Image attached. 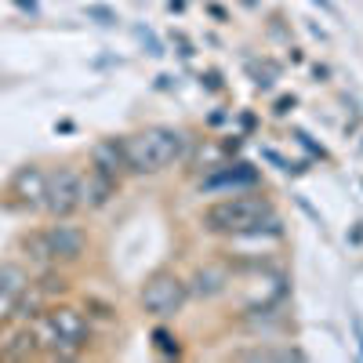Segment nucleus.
<instances>
[{
	"mask_svg": "<svg viewBox=\"0 0 363 363\" xmlns=\"http://www.w3.org/2000/svg\"><path fill=\"white\" fill-rule=\"evenodd\" d=\"M193 131L178 124H145L138 131L120 135V153H124L128 178H157L182 167L189 153Z\"/></svg>",
	"mask_w": 363,
	"mask_h": 363,
	"instance_id": "1",
	"label": "nucleus"
},
{
	"mask_svg": "<svg viewBox=\"0 0 363 363\" xmlns=\"http://www.w3.org/2000/svg\"><path fill=\"white\" fill-rule=\"evenodd\" d=\"M272 211H277V203L265 193V186L222 193L218 200H211L196 211V229L203 236H215V240H233V236L251 233L265 215H272Z\"/></svg>",
	"mask_w": 363,
	"mask_h": 363,
	"instance_id": "2",
	"label": "nucleus"
},
{
	"mask_svg": "<svg viewBox=\"0 0 363 363\" xmlns=\"http://www.w3.org/2000/svg\"><path fill=\"white\" fill-rule=\"evenodd\" d=\"M189 306V287L186 277L171 265H157L153 272H145V280L138 284V309L149 320L171 323L182 316V309Z\"/></svg>",
	"mask_w": 363,
	"mask_h": 363,
	"instance_id": "3",
	"label": "nucleus"
},
{
	"mask_svg": "<svg viewBox=\"0 0 363 363\" xmlns=\"http://www.w3.org/2000/svg\"><path fill=\"white\" fill-rule=\"evenodd\" d=\"M44 189H48V164L44 160H26L18 164L4 186H0V211L8 215H40L44 211Z\"/></svg>",
	"mask_w": 363,
	"mask_h": 363,
	"instance_id": "4",
	"label": "nucleus"
},
{
	"mask_svg": "<svg viewBox=\"0 0 363 363\" xmlns=\"http://www.w3.org/2000/svg\"><path fill=\"white\" fill-rule=\"evenodd\" d=\"M48 247H51V262L62 269H77L91 258L95 251V240H91V229L80 225L77 218H48L44 225Z\"/></svg>",
	"mask_w": 363,
	"mask_h": 363,
	"instance_id": "5",
	"label": "nucleus"
},
{
	"mask_svg": "<svg viewBox=\"0 0 363 363\" xmlns=\"http://www.w3.org/2000/svg\"><path fill=\"white\" fill-rule=\"evenodd\" d=\"M80 178L84 167L73 160L48 167V189H44V218H77L80 215Z\"/></svg>",
	"mask_w": 363,
	"mask_h": 363,
	"instance_id": "6",
	"label": "nucleus"
},
{
	"mask_svg": "<svg viewBox=\"0 0 363 363\" xmlns=\"http://www.w3.org/2000/svg\"><path fill=\"white\" fill-rule=\"evenodd\" d=\"M258 186H262L258 167L247 164V160H240V157H233V160L218 164L215 171H207V174L196 178V189H200V193H215V196H222V193H240V189H258Z\"/></svg>",
	"mask_w": 363,
	"mask_h": 363,
	"instance_id": "7",
	"label": "nucleus"
},
{
	"mask_svg": "<svg viewBox=\"0 0 363 363\" xmlns=\"http://www.w3.org/2000/svg\"><path fill=\"white\" fill-rule=\"evenodd\" d=\"M233 284H236V277H233V269L215 255L211 262H200V265H193L189 269V277H186V287H189V301H218V298H225L229 291H233Z\"/></svg>",
	"mask_w": 363,
	"mask_h": 363,
	"instance_id": "8",
	"label": "nucleus"
},
{
	"mask_svg": "<svg viewBox=\"0 0 363 363\" xmlns=\"http://www.w3.org/2000/svg\"><path fill=\"white\" fill-rule=\"evenodd\" d=\"M29 280H33V272H29V265L22 258H15V255L0 258V323H11L15 301L29 287Z\"/></svg>",
	"mask_w": 363,
	"mask_h": 363,
	"instance_id": "9",
	"label": "nucleus"
},
{
	"mask_svg": "<svg viewBox=\"0 0 363 363\" xmlns=\"http://www.w3.org/2000/svg\"><path fill=\"white\" fill-rule=\"evenodd\" d=\"M120 189H124V182H116L102 171H91L84 167V178H80V215H99V211H106Z\"/></svg>",
	"mask_w": 363,
	"mask_h": 363,
	"instance_id": "10",
	"label": "nucleus"
},
{
	"mask_svg": "<svg viewBox=\"0 0 363 363\" xmlns=\"http://www.w3.org/2000/svg\"><path fill=\"white\" fill-rule=\"evenodd\" d=\"M11 255L22 258L29 265V272H40L51 262V247H48V236H44V225H26L15 240H11Z\"/></svg>",
	"mask_w": 363,
	"mask_h": 363,
	"instance_id": "11",
	"label": "nucleus"
},
{
	"mask_svg": "<svg viewBox=\"0 0 363 363\" xmlns=\"http://www.w3.org/2000/svg\"><path fill=\"white\" fill-rule=\"evenodd\" d=\"M87 167L91 171H102L116 182H124L128 171H124V153H120V135H106L99 142H91L87 149Z\"/></svg>",
	"mask_w": 363,
	"mask_h": 363,
	"instance_id": "12",
	"label": "nucleus"
},
{
	"mask_svg": "<svg viewBox=\"0 0 363 363\" xmlns=\"http://www.w3.org/2000/svg\"><path fill=\"white\" fill-rule=\"evenodd\" d=\"M0 359L8 363H29V359H40V345L37 335L29 323H8V338H4V352Z\"/></svg>",
	"mask_w": 363,
	"mask_h": 363,
	"instance_id": "13",
	"label": "nucleus"
},
{
	"mask_svg": "<svg viewBox=\"0 0 363 363\" xmlns=\"http://www.w3.org/2000/svg\"><path fill=\"white\" fill-rule=\"evenodd\" d=\"M33 284L44 291L48 301H62V298L73 294V277H69V269H62V265H48V269L33 272Z\"/></svg>",
	"mask_w": 363,
	"mask_h": 363,
	"instance_id": "14",
	"label": "nucleus"
},
{
	"mask_svg": "<svg viewBox=\"0 0 363 363\" xmlns=\"http://www.w3.org/2000/svg\"><path fill=\"white\" fill-rule=\"evenodd\" d=\"M51 306V301L44 298V291L33 284V280H29V287L18 294V301H15V316H11V323H33L44 309Z\"/></svg>",
	"mask_w": 363,
	"mask_h": 363,
	"instance_id": "15",
	"label": "nucleus"
},
{
	"mask_svg": "<svg viewBox=\"0 0 363 363\" xmlns=\"http://www.w3.org/2000/svg\"><path fill=\"white\" fill-rule=\"evenodd\" d=\"M80 306H84V313L91 316V323H95V327H113V323L120 320L116 301H109V298H102V294H84Z\"/></svg>",
	"mask_w": 363,
	"mask_h": 363,
	"instance_id": "16",
	"label": "nucleus"
},
{
	"mask_svg": "<svg viewBox=\"0 0 363 363\" xmlns=\"http://www.w3.org/2000/svg\"><path fill=\"white\" fill-rule=\"evenodd\" d=\"M149 338H153V349H157L160 356H167V359H182V356H186V349H182V338L174 335L167 323H160V320H157V327H153V335H149Z\"/></svg>",
	"mask_w": 363,
	"mask_h": 363,
	"instance_id": "17",
	"label": "nucleus"
},
{
	"mask_svg": "<svg viewBox=\"0 0 363 363\" xmlns=\"http://www.w3.org/2000/svg\"><path fill=\"white\" fill-rule=\"evenodd\" d=\"M291 135H294V142L301 145V149H306V153L313 157V160H320V164H330V153H327V145L323 142H316L306 128H291Z\"/></svg>",
	"mask_w": 363,
	"mask_h": 363,
	"instance_id": "18",
	"label": "nucleus"
},
{
	"mask_svg": "<svg viewBox=\"0 0 363 363\" xmlns=\"http://www.w3.org/2000/svg\"><path fill=\"white\" fill-rule=\"evenodd\" d=\"M135 40H138V44L145 48V55H153V58H164V55H167L164 40H160V37L153 33V29L145 26V22H138V26H135Z\"/></svg>",
	"mask_w": 363,
	"mask_h": 363,
	"instance_id": "19",
	"label": "nucleus"
},
{
	"mask_svg": "<svg viewBox=\"0 0 363 363\" xmlns=\"http://www.w3.org/2000/svg\"><path fill=\"white\" fill-rule=\"evenodd\" d=\"M84 18L95 22V26H102V29L120 26V15H116V8H109V4H87V8H84Z\"/></svg>",
	"mask_w": 363,
	"mask_h": 363,
	"instance_id": "20",
	"label": "nucleus"
},
{
	"mask_svg": "<svg viewBox=\"0 0 363 363\" xmlns=\"http://www.w3.org/2000/svg\"><path fill=\"white\" fill-rule=\"evenodd\" d=\"M247 73H251V84H255V91H262V95H269V91L277 87V77H272L269 69H258L255 62H247Z\"/></svg>",
	"mask_w": 363,
	"mask_h": 363,
	"instance_id": "21",
	"label": "nucleus"
},
{
	"mask_svg": "<svg viewBox=\"0 0 363 363\" xmlns=\"http://www.w3.org/2000/svg\"><path fill=\"white\" fill-rule=\"evenodd\" d=\"M200 87L207 91V95H222V91H225L222 69H203V73H200Z\"/></svg>",
	"mask_w": 363,
	"mask_h": 363,
	"instance_id": "22",
	"label": "nucleus"
},
{
	"mask_svg": "<svg viewBox=\"0 0 363 363\" xmlns=\"http://www.w3.org/2000/svg\"><path fill=\"white\" fill-rule=\"evenodd\" d=\"M294 106H298V95H277V99H272V106H269V113L277 116V120H287L294 113Z\"/></svg>",
	"mask_w": 363,
	"mask_h": 363,
	"instance_id": "23",
	"label": "nucleus"
},
{
	"mask_svg": "<svg viewBox=\"0 0 363 363\" xmlns=\"http://www.w3.org/2000/svg\"><path fill=\"white\" fill-rule=\"evenodd\" d=\"M244 138H247V135L233 131V135H222V138H215V142H218V149H222L225 157H240V149H244Z\"/></svg>",
	"mask_w": 363,
	"mask_h": 363,
	"instance_id": "24",
	"label": "nucleus"
},
{
	"mask_svg": "<svg viewBox=\"0 0 363 363\" xmlns=\"http://www.w3.org/2000/svg\"><path fill=\"white\" fill-rule=\"evenodd\" d=\"M171 44L178 48V55L186 58V62H189V58L196 55V44H193V40H189L186 33H182V29H171Z\"/></svg>",
	"mask_w": 363,
	"mask_h": 363,
	"instance_id": "25",
	"label": "nucleus"
},
{
	"mask_svg": "<svg viewBox=\"0 0 363 363\" xmlns=\"http://www.w3.org/2000/svg\"><path fill=\"white\" fill-rule=\"evenodd\" d=\"M236 124H240V135H251L258 128V116L251 109H236Z\"/></svg>",
	"mask_w": 363,
	"mask_h": 363,
	"instance_id": "26",
	"label": "nucleus"
},
{
	"mask_svg": "<svg viewBox=\"0 0 363 363\" xmlns=\"http://www.w3.org/2000/svg\"><path fill=\"white\" fill-rule=\"evenodd\" d=\"M229 120H233V113H229V109H215V113H211V116L203 120V124H207V128H222V124H229Z\"/></svg>",
	"mask_w": 363,
	"mask_h": 363,
	"instance_id": "27",
	"label": "nucleus"
},
{
	"mask_svg": "<svg viewBox=\"0 0 363 363\" xmlns=\"http://www.w3.org/2000/svg\"><path fill=\"white\" fill-rule=\"evenodd\" d=\"M309 73H313V80H316V84H327V80H330V66H323V62H313V66H309Z\"/></svg>",
	"mask_w": 363,
	"mask_h": 363,
	"instance_id": "28",
	"label": "nucleus"
},
{
	"mask_svg": "<svg viewBox=\"0 0 363 363\" xmlns=\"http://www.w3.org/2000/svg\"><path fill=\"white\" fill-rule=\"evenodd\" d=\"M287 62L291 66H301V62H306V51H301L298 44H287Z\"/></svg>",
	"mask_w": 363,
	"mask_h": 363,
	"instance_id": "29",
	"label": "nucleus"
},
{
	"mask_svg": "<svg viewBox=\"0 0 363 363\" xmlns=\"http://www.w3.org/2000/svg\"><path fill=\"white\" fill-rule=\"evenodd\" d=\"M207 11H211V18H215V22H225L229 18V11L222 4H215V0H207Z\"/></svg>",
	"mask_w": 363,
	"mask_h": 363,
	"instance_id": "30",
	"label": "nucleus"
},
{
	"mask_svg": "<svg viewBox=\"0 0 363 363\" xmlns=\"http://www.w3.org/2000/svg\"><path fill=\"white\" fill-rule=\"evenodd\" d=\"M15 8L26 11V15H37L40 11V0H15Z\"/></svg>",
	"mask_w": 363,
	"mask_h": 363,
	"instance_id": "31",
	"label": "nucleus"
},
{
	"mask_svg": "<svg viewBox=\"0 0 363 363\" xmlns=\"http://www.w3.org/2000/svg\"><path fill=\"white\" fill-rule=\"evenodd\" d=\"M174 87H178V80H174L171 73H160V77H157V91H174Z\"/></svg>",
	"mask_w": 363,
	"mask_h": 363,
	"instance_id": "32",
	"label": "nucleus"
},
{
	"mask_svg": "<svg viewBox=\"0 0 363 363\" xmlns=\"http://www.w3.org/2000/svg\"><path fill=\"white\" fill-rule=\"evenodd\" d=\"M352 335H356V349H359V356H363V320H359V316H352Z\"/></svg>",
	"mask_w": 363,
	"mask_h": 363,
	"instance_id": "33",
	"label": "nucleus"
},
{
	"mask_svg": "<svg viewBox=\"0 0 363 363\" xmlns=\"http://www.w3.org/2000/svg\"><path fill=\"white\" fill-rule=\"evenodd\" d=\"M167 11H174V15L186 11V0H167Z\"/></svg>",
	"mask_w": 363,
	"mask_h": 363,
	"instance_id": "34",
	"label": "nucleus"
},
{
	"mask_svg": "<svg viewBox=\"0 0 363 363\" xmlns=\"http://www.w3.org/2000/svg\"><path fill=\"white\" fill-rule=\"evenodd\" d=\"M55 131H62V135H69V131H73V120H62V124H55Z\"/></svg>",
	"mask_w": 363,
	"mask_h": 363,
	"instance_id": "35",
	"label": "nucleus"
},
{
	"mask_svg": "<svg viewBox=\"0 0 363 363\" xmlns=\"http://www.w3.org/2000/svg\"><path fill=\"white\" fill-rule=\"evenodd\" d=\"M349 240H352V244H363V225H356V229H352V236H349Z\"/></svg>",
	"mask_w": 363,
	"mask_h": 363,
	"instance_id": "36",
	"label": "nucleus"
},
{
	"mask_svg": "<svg viewBox=\"0 0 363 363\" xmlns=\"http://www.w3.org/2000/svg\"><path fill=\"white\" fill-rule=\"evenodd\" d=\"M309 4H316V8H323V11H335V4H330V0H309Z\"/></svg>",
	"mask_w": 363,
	"mask_h": 363,
	"instance_id": "37",
	"label": "nucleus"
},
{
	"mask_svg": "<svg viewBox=\"0 0 363 363\" xmlns=\"http://www.w3.org/2000/svg\"><path fill=\"white\" fill-rule=\"evenodd\" d=\"M4 338H8V323H0V352H4Z\"/></svg>",
	"mask_w": 363,
	"mask_h": 363,
	"instance_id": "38",
	"label": "nucleus"
},
{
	"mask_svg": "<svg viewBox=\"0 0 363 363\" xmlns=\"http://www.w3.org/2000/svg\"><path fill=\"white\" fill-rule=\"evenodd\" d=\"M240 4H244V8H251V11H255V8H262V0H240Z\"/></svg>",
	"mask_w": 363,
	"mask_h": 363,
	"instance_id": "39",
	"label": "nucleus"
}]
</instances>
